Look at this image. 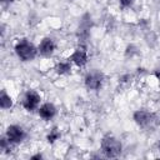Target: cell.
Listing matches in <instances>:
<instances>
[{
  "label": "cell",
  "mask_w": 160,
  "mask_h": 160,
  "mask_svg": "<svg viewBox=\"0 0 160 160\" xmlns=\"http://www.w3.org/2000/svg\"><path fill=\"white\" fill-rule=\"evenodd\" d=\"M38 51H39V49H36L35 45L32 42L28 41L26 39L19 40L15 45V52L19 56V59H21L22 61H30V60L35 59Z\"/></svg>",
  "instance_id": "6da1fadb"
},
{
  "label": "cell",
  "mask_w": 160,
  "mask_h": 160,
  "mask_svg": "<svg viewBox=\"0 0 160 160\" xmlns=\"http://www.w3.org/2000/svg\"><path fill=\"white\" fill-rule=\"evenodd\" d=\"M121 142L112 135H106L101 140V150L106 158H118L121 154Z\"/></svg>",
  "instance_id": "7a4b0ae2"
},
{
  "label": "cell",
  "mask_w": 160,
  "mask_h": 160,
  "mask_svg": "<svg viewBox=\"0 0 160 160\" xmlns=\"http://www.w3.org/2000/svg\"><path fill=\"white\" fill-rule=\"evenodd\" d=\"M102 82H104V74L98 70L89 71L85 76V86L89 90H99Z\"/></svg>",
  "instance_id": "3957f363"
},
{
  "label": "cell",
  "mask_w": 160,
  "mask_h": 160,
  "mask_svg": "<svg viewBox=\"0 0 160 160\" xmlns=\"http://www.w3.org/2000/svg\"><path fill=\"white\" fill-rule=\"evenodd\" d=\"M6 138L11 144H19L25 139V131L19 125H10L6 129Z\"/></svg>",
  "instance_id": "277c9868"
},
{
  "label": "cell",
  "mask_w": 160,
  "mask_h": 160,
  "mask_svg": "<svg viewBox=\"0 0 160 160\" xmlns=\"http://www.w3.org/2000/svg\"><path fill=\"white\" fill-rule=\"evenodd\" d=\"M68 60L70 62H74L76 66H84L88 62V51H86L85 46H82V45L78 46L74 50V52L69 56Z\"/></svg>",
  "instance_id": "5b68a950"
},
{
  "label": "cell",
  "mask_w": 160,
  "mask_h": 160,
  "mask_svg": "<svg viewBox=\"0 0 160 160\" xmlns=\"http://www.w3.org/2000/svg\"><path fill=\"white\" fill-rule=\"evenodd\" d=\"M40 100H41V98H40V95H39L36 91L29 90V91L25 94V96H24L22 106H24L26 110L32 111V110L38 109V106H39V104H40Z\"/></svg>",
  "instance_id": "8992f818"
},
{
  "label": "cell",
  "mask_w": 160,
  "mask_h": 160,
  "mask_svg": "<svg viewBox=\"0 0 160 160\" xmlns=\"http://www.w3.org/2000/svg\"><path fill=\"white\" fill-rule=\"evenodd\" d=\"M132 118H134L135 122L141 128H146V126L151 125L154 121V114H151L146 110H136L134 112Z\"/></svg>",
  "instance_id": "52a82bcc"
},
{
  "label": "cell",
  "mask_w": 160,
  "mask_h": 160,
  "mask_svg": "<svg viewBox=\"0 0 160 160\" xmlns=\"http://www.w3.org/2000/svg\"><path fill=\"white\" fill-rule=\"evenodd\" d=\"M38 111H39V116H40V118H42V119H45V120H50V119H52V118L55 116V114H56V108L54 106V104L46 102V104H42V105L38 109Z\"/></svg>",
  "instance_id": "ba28073f"
},
{
  "label": "cell",
  "mask_w": 160,
  "mask_h": 160,
  "mask_svg": "<svg viewBox=\"0 0 160 160\" xmlns=\"http://www.w3.org/2000/svg\"><path fill=\"white\" fill-rule=\"evenodd\" d=\"M38 49H39V52H40L41 55H44V56H50V55L54 52V50H55V44H54V41H52L50 38H44V39L41 40L40 45L38 46Z\"/></svg>",
  "instance_id": "9c48e42d"
},
{
  "label": "cell",
  "mask_w": 160,
  "mask_h": 160,
  "mask_svg": "<svg viewBox=\"0 0 160 160\" xmlns=\"http://www.w3.org/2000/svg\"><path fill=\"white\" fill-rule=\"evenodd\" d=\"M0 106H1V109H10L12 106V100H11L10 95L6 94L5 90H2L1 95H0Z\"/></svg>",
  "instance_id": "30bf717a"
},
{
  "label": "cell",
  "mask_w": 160,
  "mask_h": 160,
  "mask_svg": "<svg viewBox=\"0 0 160 160\" xmlns=\"http://www.w3.org/2000/svg\"><path fill=\"white\" fill-rule=\"evenodd\" d=\"M55 70H56V72L60 74V75L69 74L70 70H71V64H70V61H66V62H59V64H56Z\"/></svg>",
  "instance_id": "8fae6325"
},
{
  "label": "cell",
  "mask_w": 160,
  "mask_h": 160,
  "mask_svg": "<svg viewBox=\"0 0 160 160\" xmlns=\"http://www.w3.org/2000/svg\"><path fill=\"white\" fill-rule=\"evenodd\" d=\"M59 138H60V131H59L56 128H54V129L49 132V135H48L46 139H48L49 142H54V141H56Z\"/></svg>",
  "instance_id": "7c38bea8"
},
{
  "label": "cell",
  "mask_w": 160,
  "mask_h": 160,
  "mask_svg": "<svg viewBox=\"0 0 160 160\" xmlns=\"http://www.w3.org/2000/svg\"><path fill=\"white\" fill-rule=\"evenodd\" d=\"M119 1H120V5L122 8H129V6H131L134 4L135 0H119Z\"/></svg>",
  "instance_id": "4fadbf2b"
},
{
  "label": "cell",
  "mask_w": 160,
  "mask_h": 160,
  "mask_svg": "<svg viewBox=\"0 0 160 160\" xmlns=\"http://www.w3.org/2000/svg\"><path fill=\"white\" fill-rule=\"evenodd\" d=\"M154 75H155V78H156L158 80H160V68H158V69L155 70V72H154Z\"/></svg>",
  "instance_id": "5bb4252c"
},
{
  "label": "cell",
  "mask_w": 160,
  "mask_h": 160,
  "mask_svg": "<svg viewBox=\"0 0 160 160\" xmlns=\"http://www.w3.org/2000/svg\"><path fill=\"white\" fill-rule=\"evenodd\" d=\"M41 158H42V155H41V154H38V155L31 156V159H41Z\"/></svg>",
  "instance_id": "9a60e30c"
},
{
  "label": "cell",
  "mask_w": 160,
  "mask_h": 160,
  "mask_svg": "<svg viewBox=\"0 0 160 160\" xmlns=\"http://www.w3.org/2000/svg\"><path fill=\"white\" fill-rule=\"evenodd\" d=\"M1 1H2L4 4H10V2H12L14 0H1Z\"/></svg>",
  "instance_id": "2e32d148"
},
{
  "label": "cell",
  "mask_w": 160,
  "mask_h": 160,
  "mask_svg": "<svg viewBox=\"0 0 160 160\" xmlns=\"http://www.w3.org/2000/svg\"><path fill=\"white\" fill-rule=\"evenodd\" d=\"M159 149H160V141H159Z\"/></svg>",
  "instance_id": "e0dca14e"
}]
</instances>
